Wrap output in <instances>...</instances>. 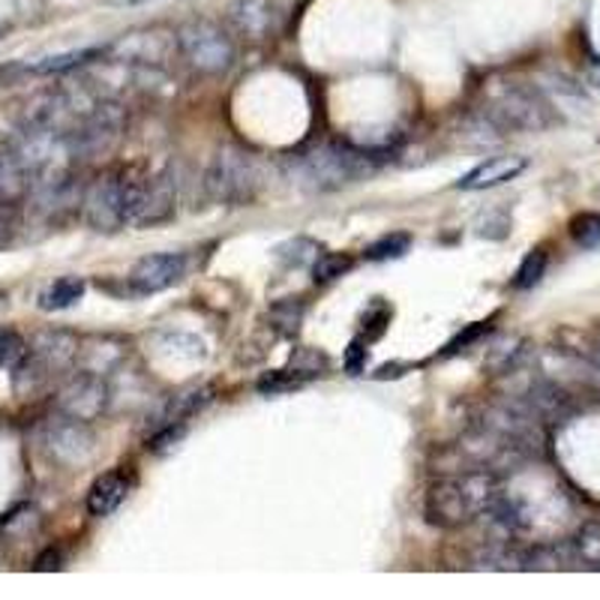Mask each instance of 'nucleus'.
<instances>
[{
    "label": "nucleus",
    "mask_w": 600,
    "mask_h": 600,
    "mask_svg": "<svg viewBox=\"0 0 600 600\" xmlns=\"http://www.w3.org/2000/svg\"><path fill=\"white\" fill-rule=\"evenodd\" d=\"M498 475L493 468H468L463 475L435 480L426 493L424 514L438 528H463L484 517L498 496Z\"/></svg>",
    "instance_id": "nucleus-1"
},
{
    "label": "nucleus",
    "mask_w": 600,
    "mask_h": 600,
    "mask_svg": "<svg viewBox=\"0 0 600 600\" xmlns=\"http://www.w3.org/2000/svg\"><path fill=\"white\" fill-rule=\"evenodd\" d=\"M145 177H135L133 172H105L84 193V219L96 231H121L124 226H138L142 210L147 201Z\"/></svg>",
    "instance_id": "nucleus-2"
},
{
    "label": "nucleus",
    "mask_w": 600,
    "mask_h": 600,
    "mask_svg": "<svg viewBox=\"0 0 600 600\" xmlns=\"http://www.w3.org/2000/svg\"><path fill=\"white\" fill-rule=\"evenodd\" d=\"M366 172H370L366 156L349 145H321L298 159L300 184H307L315 193H331L345 184H354Z\"/></svg>",
    "instance_id": "nucleus-3"
},
{
    "label": "nucleus",
    "mask_w": 600,
    "mask_h": 600,
    "mask_svg": "<svg viewBox=\"0 0 600 600\" xmlns=\"http://www.w3.org/2000/svg\"><path fill=\"white\" fill-rule=\"evenodd\" d=\"M259 189L256 163L238 147H223L207 168V193L214 201L228 207L249 205Z\"/></svg>",
    "instance_id": "nucleus-4"
},
{
    "label": "nucleus",
    "mask_w": 600,
    "mask_h": 600,
    "mask_svg": "<svg viewBox=\"0 0 600 600\" xmlns=\"http://www.w3.org/2000/svg\"><path fill=\"white\" fill-rule=\"evenodd\" d=\"M177 45H180V54L187 58L189 66L205 75L226 73L235 63V42L228 40L219 24L207 19L187 21L177 31Z\"/></svg>",
    "instance_id": "nucleus-5"
},
{
    "label": "nucleus",
    "mask_w": 600,
    "mask_h": 600,
    "mask_svg": "<svg viewBox=\"0 0 600 600\" xmlns=\"http://www.w3.org/2000/svg\"><path fill=\"white\" fill-rule=\"evenodd\" d=\"M484 117L496 126L498 133H517V130H544L552 124V112L544 96L531 87H507L484 108Z\"/></svg>",
    "instance_id": "nucleus-6"
},
{
    "label": "nucleus",
    "mask_w": 600,
    "mask_h": 600,
    "mask_svg": "<svg viewBox=\"0 0 600 600\" xmlns=\"http://www.w3.org/2000/svg\"><path fill=\"white\" fill-rule=\"evenodd\" d=\"M105 405H108V384L103 382V375L91 370L73 375L58 394V412L84 424L96 421L105 412Z\"/></svg>",
    "instance_id": "nucleus-7"
},
{
    "label": "nucleus",
    "mask_w": 600,
    "mask_h": 600,
    "mask_svg": "<svg viewBox=\"0 0 600 600\" xmlns=\"http://www.w3.org/2000/svg\"><path fill=\"white\" fill-rule=\"evenodd\" d=\"M124 126V114L117 112V105H94V112L87 114L82 126L75 133L66 135L70 154L75 156H96L108 151L117 142Z\"/></svg>",
    "instance_id": "nucleus-8"
},
{
    "label": "nucleus",
    "mask_w": 600,
    "mask_h": 600,
    "mask_svg": "<svg viewBox=\"0 0 600 600\" xmlns=\"http://www.w3.org/2000/svg\"><path fill=\"white\" fill-rule=\"evenodd\" d=\"M184 273H187V259L180 252H154L135 261L126 282L135 294H156L184 280Z\"/></svg>",
    "instance_id": "nucleus-9"
},
{
    "label": "nucleus",
    "mask_w": 600,
    "mask_h": 600,
    "mask_svg": "<svg viewBox=\"0 0 600 600\" xmlns=\"http://www.w3.org/2000/svg\"><path fill=\"white\" fill-rule=\"evenodd\" d=\"M49 451H52L66 466H82L94 456V435L87 430L84 421L66 417L61 414L52 426H49Z\"/></svg>",
    "instance_id": "nucleus-10"
},
{
    "label": "nucleus",
    "mask_w": 600,
    "mask_h": 600,
    "mask_svg": "<svg viewBox=\"0 0 600 600\" xmlns=\"http://www.w3.org/2000/svg\"><path fill=\"white\" fill-rule=\"evenodd\" d=\"M526 156H493L487 163H480L477 168H472L466 177H459L456 187L466 189V193H484V189L501 187L507 180H514L526 172Z\"/></svg>",
    "instance_id": "nucleus-11"
},
{
    "label": "nucleus",
    "mask_w": 600,
    "mask_h": 600,
    "mask_svg": "<svg viewBox=\"0 0 600 600\" xmlns=\"http://www.w3.org/2000/svg\"><path fill=\"white\" fill-rule=\"evenodd\" d=\"M519 400L538 414L540 424L544 421H561V417H568L573 412V400H570L568 391L556 382H549V379H538V382L528 384Z\"/></svg>",
    "instance_id": "nucleus-12"
},
{
    "label": "nucleus",
    "mask_w": 600,
    "mask_h": 600,
    "mask_svg": "<svg viewBox=\"0 0 600 600\" xmlns=\"http://www.w3.org/2000/svg\"><path fill=\"white\" fill-rule=\"evenodd\" d=\"M214 396V387H189V391H180V394L168 396L166 403L159 405V412L154 414L151 421V433L163 430V426H175V424H187L189 417L196 412H201Z\"/></svg>",
    "instance_id": "nucleus-13"
},
{
    "label": "nucleus",
    "mask_w": 600,
    "mask_h": 600,
    "mask_svg": "<svg viewBox=\"0 0 600 600\" xmlns=\"http://www.w3.org/2000/svg\"><path fill=\"white\" fill-rule=\"evenodd\" d=\"M130 496V480L124 472H105L91 484L87 489V510L91 517H112L117 507L124 505V498Z\"/></svg>",
    "instance_id": "nucleus-14"
},
{
    "label": "nucleus",
    "mask_w": 600,
    "mask_h": 600,
    "mask_svg": "<svg viewBox=\"0 0 600 600\" xmlns=\"http://www.w3.org/2000/svg\"><path fill=\"white\" fill-rule=\"evenodd\" d=\"M31 354L49 370V375H54L73 363V358L79 354V342H75V337H70V333L45 331L33 340Z\"/></svg>",
    "instance_id": "nucleus-15"
},
{
    "label": "nucleus",
    "mask_w": 600,
    "mask_h": 600,
    "mask_svg": "<svg viewBox=\"0 0 600 600\" xmlns=\"http://www.w3.org/2000/svg\"><path fill=\"white\" fill-rule=\"evenodd\" d=\"M172 214H175V184L168 180V175H159L147 184V201L138 226H154V223H163Z\"/></svg>",
    "instance_id": "nucleus-16"
},
{
    "label": "nucleus",
    "mask_w": 600,
    "mask_h": 600,
    "mask_svg": "<svg viewBox=\"0 0 600 600\" xmlns=\"http://www.w3.org/2000/svg\"><path fill=\"white\" fill-rule=\"evenodd\" d=\"M577 565L573 559V547L568 544H544V547L526 549L519 559V570H559Z\"/></svg>",
    "instance_id": "nucleus-17"
},
{
    "label": "nucleus",
    "mask_w": 600,
    "mask_h": 600,
    "mask_svg": "<svg viewBox=\"0 0 600 600\" xmlns=\"http://www.w3.org/2000/svg\"><path fill=\"white\" fill-rule=\"evenodd\" d=\"M84 280L82 277H61V280H54L49 289L40 294V310L42 312H61L75 307L79 300L84 298Z\"/></svg>",
    "instance_id": "nucleus-18"
},
{
    "label": "nucleus",
    "mask_w": 600,
    "mask_h": 600,
    "mask_svg": "<svg viewBox=\"0 0 600 600\" xmlns=\"http://www.w3.org/2000/svg\"><path fill=\"white\" fill-rule=\"evenodd\" d=\"M28 187V168L15 154H0V205H15V198Z\"/></svg>",
    "instance_id": "nucleus-19"
},
{
    "label": "nucleus",
    "mask_w": 600,
    "mask_h": 600,
    "mask_svg": "<svg viewBox=\"0 0 600 600\" xmlns=\"http://www.w3.org/2000/svg\"><path fill=\"white\" fill-rule=\"evenodd\" d=\"M570 547H573L577 565L600 570V523H586V526L573 535Z\"/></svg>",
    "instance_id": "nucleus-20"
},
{
    "label": "nucleus",
    "mask_w": 600,
    "mask_h": 600,
    "mask_svg": "<svg viewBox=\"0 0 600 600\" xmlns=\"http://www.w3.org/2000/svg\"><path fill=\"white\" fill-rule=\"evenodd\" d=\"M231 12L247 33L259 37L268 28L270 0H231Z\"/></svg>",
    "instance_id": "nucleus-21"
},
{
    "label": "nucleus",
    "mask_w": 600,
    "mask_h": 600,
    "mask_svg": "<svg viewBox=\"0 0 600 600\" xmlns=\"http://www.w3.org/2000/svg\"><path fill=\"white\" fill-rule=\"evenodd\" d=\"M277 259L289 268H312L319 259V244L310 238H291L277 247Z\"/></svg>",
    "instance_id": "nucleus-22"
},
{
    "label": "nucleus",
    "mask_w": 600,
    "mask_h": 600,
    "mask_svg": "<svg viewBox=\"0 0 600 600\" xmlns=\"http://www.w3.org/2000/svg\"><path fill=\"white\" fill-rule=\"evenodd\" d=\"M412 247V235L405 231H394V235H384L375 244L363 249V259L366 261H391V259H403L405 252Z\"/></svg>",
    "instance_id": "nucleus-23"
},
{
    "label": "nucleus",
    "mask_w": 600,
    "mask_h": 600,
    "mask_svg": "<svg viewBox=\"0 0 600 600\" xmlns=\"http://www.w3.org/2000/svg\"><path fill=\"white\" fill-rule=\"evenodd\" d=\"M547 249H531L523 265L517 268V277H514V289L528 291L535 289L540 280H544V273H547Z\"/></svg>",
    "instance_id": "nucleus-24"
},
{
    "label": "nucleus",
    "mask_w": 600,
    "mask_h": 600,
    "mask_svg": "<svg viewBox=\"0 0 600 600\" xmlns=\"http://www.w3.org/2000/svg\"><path fill=\"white\" fill-rule=\"evenodd\" d=\"M352 268V256H345V252H321L315 265H312V277H315V282H333L345 277Z\"/></svg>",
    "instance_id": "nucleus-25"
},
{
    "label": "nucleus",
    "mask_w": 600,
    "mask_h": 600,
    "mask_svg": "<svg viewBox=\"0 0 600 600\" xmlns=\"http://www.w3.org/2000/svg\"><path fill=\"white\" fill-rule=\"evenodd\" d=\"M31 352V345L21 340L19 333L10 328H0V366L3 370H15L24 358Z\"/></svg>",
    "instance_id": "nucleus-26"
},
{
    "label": "nucleus",
    "mask_w": 600,
    "mask_h": 600,
    "mask_svg": "<svg viewBox=\"0 0 600 600\" xmlns=\"http://www.w3.org/2000/svg\"><path fill=\"white\" fill-rule=\"evenodd\" d=\"M570 238L577 240L580 247L591 249L600 244V217L598 214H580L570 223Z\"/></svg>",
    "instance_id": "nucleus-27"
},
{
    "label": "nucleus",
    "mask_w": 600,
    "mask_h": 600,
    "mask_svg": "<svg viewBox=\"0 0 600 600\" xmlns=\"http://www.w3.org/2000/svg\"><path fill=\"white\" fill-rule=\"evenodd\" d=\"M96 49H87V52H66L54 54V58H45L42 63H37V73H63V70H73V66H82L84 61L96 58Z\"/></svg>",
    "instance_id": "nucleus-28"
},
{
    "label": "nucleus",
    "mask_w": 600,
    "mask_h": 600,
    "mask_svg": "<svg viewBox=\"0 0 600 600\" xmlns=\"http://www.w3.org/2000/svg\"><path fill=\"white\" fill-rule=\"evenodd\" d=\"M310 375L300 373V370H294V375L289 373V370H280V373H270L265 375L259 382V391L261 394H282V391H291V387H300V384L307 382Z\"/></svg>",
    "instance_id": "nucleus-29"
},
{
    "label": "nucleus",
    "mask_w": 600,
    "mask_h": 600,
    "mask_svg": "<svg viewBox=\"0 0 600 600\" xmlns=\"http://www.w3.org/2000/svg\"><path fill=\"white\" fill-rule=\"evenodd\" d=\"M270 315H273V321L280 324L282 333H289V337H291V333H298L300 315H303V307H300V303H277Z\"/></svg>",
    "instance_id": "nucleus-30"
},
{
    "label": "nucleus",
    "mask_w": 600,
    "mask_h": 600,
    "mask_svg": "<svg viewBox=\"0 0 600 600\" xmlns=\"http://www.w3.org/2000/svg\"><path fill=\"white\" fill-rule=\"evenodd\" d=\"M19 228V214H15V205H0V247H7Z\"/></svg>",
    "instance_id": "nucleus-31"
},
{
    "label": "nucleus",
    "mask_w": 600,
    "mask_h": 600,
    "mask_svg": "<svg viewBox=\"0 0 600 600\" xmlns=\"http://www.w3.org/2000/svg\"><path fill=\"white\" fill-rule=\"evenodd\" d=\"M363 361H366V349H363L361 340H354L352 345H349V354H345V366H349V373L361 375Z\"/></svg>",
    "instance_id": "nucleus-32"
},
{
    "label": "nucleus",
    "mask_w": 600,
    "mask_h": 600,
    "mask_svg": "<svg viewBox=\"0 0 600 600\" xmlns=\"http://www.w3.org/2000/svg\"><path fill=\"white\" fill-rule=\"evenodd\" d=\"M37 570H61V552L58 549H49L37 559Z\"/></svg>",
    "instance_id": "nucleus-33"
},
{
    "label": "nucleus",
    "mask_w": 600,
    "mask_h": 600,
    "mask_svg": "<svg viewBox=\"0 0 600 600\" xmlns=\"http://www.w3.org/2000/svg\"><path fill=\"white\" fill-rule=\"evenodd\" d=\"M582 358H589L591 366H594V370H598V373H600V340H591L589 349L582 352Z\"/></svg>",
    "instance_id": "nucleus-34"
}]
</instances>
